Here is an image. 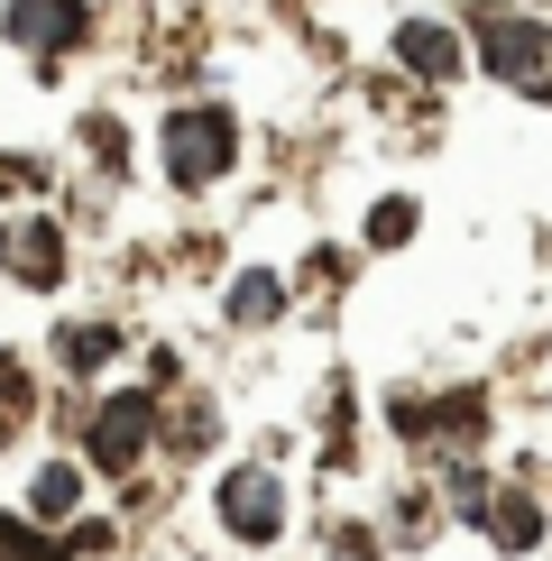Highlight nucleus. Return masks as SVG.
<instances>
[{"label":"nucleus","instance_id":"20e7f679","mask_svg":"<svg viewBox=\"0 0 552 561\" xmlns=\"http://www.w3.org/2000/svg\"><path fill=\"white\" fill-rule=\"evenodd\" d=\"M221 516H230V534L267 543V534L286 525V497H276V479H267V470H230V479H221Z\"/></svg>","mask_w":552,"mask_h":561},{"label":"nucleus","instance_id":"423d86ee","mask_svg":"<svg viewBox=\"0 0 552 561\" xmlns=\"http://www.w3.org/2000/svg\"><path fill=\"white\" fill-rule=\"evenodd\" d=\"M10 37L37 56H65V46H83V0H10Z\"/></svg>","mask_w":552,"mask_h":561},{"label":"nucleus","instance_id":"39448f33","mask_svg":"<svg viewBox=\"0 0 552 561\" xmlns=\"http://www.w3.org/2000/svg\"><path fill=\"white\" fill-rule=\"evenodd\" d=\"M0 267H10L19 286H56V276H65L56 221H10V230H0Z\"/></svg>","mask_w":552,"mask_h":561},{"label":"nucleus","instance_id":"1a4fd4ad","mask_svg":"<svg viewBox=\"0 0 552 561\" xmlns=\"http://www.w3.org/2000/svg\"><path fill=\"white\" fill-rule=\"evenodd\" d=\"M56 350H65L74 368H92V359H111V350H120V332H111V322H74V332H65Z\"/></svg>","mask_w":552,"mask_h":561},{"label":"nucleus","instance_id":"ddd939ff","mask_svg":"<svg viewBox=\"0 0 552 561\" xmlns=\"http://www.w3.org/2000/svg\"><path fill=\"white\" fill-rule=\"evenodd\" d=\"M19 405H28V396H19V368H10V359H0V433H10V424H19Z\"/></svg>","mask_w":552,"mask_h":561},{"label":"nucleus","instance_id":"9d476101","mask_svg":"<svg viewBox=\"0 0 552 561\" xmlns=\"http://www.w3.org/2000/svg\"><path fill=\"white\" fill-rule=\"evenodd\" d=\"M497 543H506V552L534 543V506H525V497H506V506H497Z\"/></svg>","mask_w":552,"mask_h":561},{"label":"nucleus","instance_id":"6e6552de","mask_svg":"<svg viewBox=\"0 0 552 561\" xmlns=\"http://www.w3.org/2000/svg\"><path fill=\"white\" fill-rule=\"evenodd\" d=\"M276 304H286V286H276V276H240V286H230V322H267Z\"/></svg>","mask_w":552,"mask_h":561},{"label":"nucleus","instance_id":"9b49d317","mask_svg":"<svg viewBox=\"0 0 552 561\" xmlns=\"http://www.w3.org/2000/svg\"><path fill=\"white\" fill-rule=\"evenodd\" d=\"M368 230H378V240H387V249H396V240H405V230H414V203H378V213H368Z\"/></svg>","mask_w":552,"mask_h":561},{"label":"nucleus","instance_id":"f03ea898","mask_svg":"<svg viewBox=\"0 0 552 561\" xmlns=\"http://www.w3.org/2000/svg\"><path fill=\"white\" fill-rule=\"evenodd\" d=\"M230 157H240V129H230V111L203 102V111H175V121H166V175H175V184H212Z\"/></svg>","mask_w":552,"mask_h":561},{"label":"nucleus","instance_id":"7ed1b4c3","mask_svg":"<svg viewBox=\"0 0 552 561\" xmlns=\"http://www.w3.org/2000/svg\"><path fill=\"white\" fill-rule=\"evenodd\" d=\"M148 424H157V405H148V396H111V405L102 414H92V460H102V470H129V460H138V442H148Z\"/></svg>","mask_w":552,"mask_h":561},{"label":"nucleus","instance_id":"f8f14e48","mask_svg":"<svg viewBox=\"0 0 552 561\" xmlns=\"http://www.w3.org/2000/svg\"><path fill=\"white\" fill-rule=\"evenodd\" d=\"M37 506H46V516H56V506H74V470H46V479H37Z\"/></svg>","mask_w":552,"mask_h":561},{"label":"nucleus","instance_id":"f257e3e1","mask_svg":"<svg viewBox=\"0 0 552 561\" xmlns=\"http://www.w3.org/2000/svg\"><path fill=\"white\" fill-rule=\"evenodd\" d=\"M470 37H479V65H488L497 83L552 102V28H543V19H525V10H479Z\"/></svg>","mask_w":552,"mask_h":561},{"label":"nucleus","instance_id":"0eeeda50","mask_svg":"<svg viewBox=\"0 0 552 561\" xmlns=\"http://www.w3.org/2000/svg\"><path fill=\"white\" fill-rule=\"evenodd\" d=\"M396 56L414 65V75H433V83L460 65V56H451V37H442V28H424V19H405V28H396Z\"/></svg>","mask_w":552,"mask_h":561}]
</instances>
